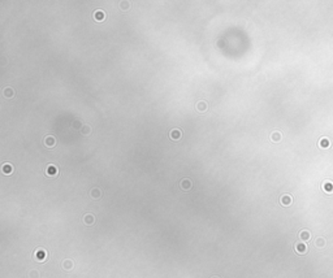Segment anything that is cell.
I'll return each mask as SVG.
<instances>
[{
	"label": "cell",
	"instance_id": "1",
	"mask_svg": "<svg viewBox=\"0 0 333 278\" xmlns=\"http://www.w3.org/2000/svg\"><path fill=\"white\" fill-rule=\"evenodd\" d=\"M34 256L38 261H44L47 259V252H46V250H43V248H38L37 251H35Z\"/></svg>",
	"mask_w": 333,
	"mask_h": 278
},
{
	"label": "cell",
	"instance_id": "2",
	"mask_svg": "<svg viewBox=\"0 0 333 278\" xmlns=\"http://www.w3.org/2000/svg\"><path fill=\"white\" fill-rule=\"evenodd\" d=\"M57 173H59L57 168L55 166V165H52V164H51V165H48V166L46 168V174L48 175V177H56Z\"/></svg>",
	"mask_w": 333,
	"mask_h": 278
},
{
	"label": "cell",
	"instance_id": "3",
	"mask_svg": "<svg viewBox=\"0 0 333 278\" xmlns=\"http://www.w3.org/2000/svg\"><path fill=\"white\" fill-rule=\"evenodd\" d=\"M181 136H182V133L180 129H173V130H171V133H169V138L172 140H180Z\"/></svg>",
	"mask_w": 333,
	"mask_h": 278
},
{
	"label": "cell",
	"instance_id": "4",
	"mask_svg": "<svg viewBox=\"0 0 333 278\" xmlns=\"http://www.w3.org/2000/svg\"><path fill=\"white\" fill-rule=\"evenodd\" d=\"M44 144H46V147H48V148L55 147V144H56V138H55L53 135H47L44 138Z\"/></svg>",
	"mask_w": 333,
	"mask_h": 278
},
{
	"label": "cell",
	"instance_id": "5",
	"mask_svg": "<svg viewBox=\"0 0 333 278\" xmlns=\"http://www.w3.org/2000/svg\"><path fill=\"white\" fill-rule=\"evenodd\" d=\"M82 220H83V222H85V224L87 225V226H91V225L95 224V216H94V214H91V213L85 214Z\"/></svg>",
	"mask_w": 333,
	"mask_h": 278
},
{
	"label": "cell",
	"instance_id": "6",
	"mask_svg": "<svg viewBox=\"0 0 333 278\" xmlns=\"http://www.w3.org/2000/svg\"><path fill=\"white\" fill-rule=\"evenodd\" d=\"M180 186H181V189L183 191H187V190H190L191 187H193V183H191V181H190L189 178H183L182 181H181V183H180Z\"/></svg>",
	"mask_w": 333,
	"mask_h": 278
},
{
	"label": "cell",
	"instance_id": "7",
	"mask_svg": "<svg viewBox=\"0 0 333 278\" xmlns=\"http://www.w3.org/2000/svg\"><path fill=\"white\" fill-rule=\"evenodd\" d=\"M92 17H94V19H96V21H104L105 19V12L98 9L92 13Z\"/></svg>",
	"mask_w": 333,
	"mask_h": 278
},
{
	"label": "cell",
	"instance_id": "8",
	"mask_svg": "<svg viewBox=\"0 0 333 278\" xmlns=\"http://www.w3.org/2000/svg\"><path fill=\"white\" fill-rule=\"evenodd\" d=\"M2 172L5 175H9V174L13 173V166H12L11 164L5 163V164H3V166H2Z\"/></svg>",
	"mask_w": 333,
	"mask_h": 278
},
{
	"label": "cell",
	"instance_id": "9",
	"mask_svg": "<svg viewBox=\"0 0 333 278\" xmlns=\"http://www.w3.org/2000/svg\"><path fill=\"white\" fill-rule=\"evenodd\" d=\"M207 107H208V105H207V103H206L204 100H201V101H198V103L195 104V108H197L201 113L206 112V111H207Z\"/></svg>",
	"mask_w": 333,
	"mask_h": 278
},
{
	"label": "cell",
	"instance_id": "10",
	"mask_svg": "<svg viewBox=\"0 0 333 278\" xmlns=\"http://www.w3.org/2000/svg\"><path fill=\"white\" fill-rule=\"evenodd\" d=\"M62 269H65V271H72L73 269V267H74V263L72 260H69V259H66V260H64L62 261Z\"/></svg>",
	"mask_w": 333,
	"mask_h": 278
},
{
	"label": "cell",
	"instance_id": "11",
	"mask_svg": "<svg viewBox=\"0 0 333 278\" xmlns=\"http://www.w3.org/2000/svg\"><path fill=\"white\" fill-rule=\"evenodd\" d=\"M3 95H4V97H7V99H11V97H13V96H14V90L12 88V87H7V88H4Z\"/></svg>",
	"mask_w": 333,
	"mask_h": 278
},
{
	"label": "cell",
	"instance_id": "12",
	"mask_svg": "<svg viewBox=\"0 0 333 278\" xmlns=\"http://www.w3.org/2000/svg\"><path fill=\"white\" fill-rule=\"evenodd\" d=\"M91 130H92L91 126H90V125H87V124H85L83 126L81 127V134H82V135H90V134H91Z\"/></svg>",
	"mask_w": 333,
	"mask_h": 278
},
{
	"label": "cell",
	"instance_id": "13",
	"mask_svg": "<svg viewBox=\"0 0 333 278\" xmlns=\"http://www.w3.org/2000/svg\"><path fill=\"white\" fill-rule=\"evenodd\" d=\"M90 195H91V198H94V199H99L101 196V191H100V189L95 187V189H92L90 191Z\"/></svg>",
	"mask_w": 333,
	"mask_h": 278
},
{
	"label": "cell",
	"instance_id": "14",
	"mask_svg": "<svg viewBox=\"0 0 333 278\" xmlns=\"http://www.w3.org/2000/svg\"><path fill=\"white\" fill-rule=\"evenodd\" d=\"M281 203H283L284 205H289L292 203V198L289 196V195H283V196H281Z\"/></svg>",
	"mask_w": 333,
	"mask_h": 278
},
{
	"label": "cell",
	"instance_id": "15",
	"mask_svg": "<svg viewBox=\"0 0 333 278\" xmlns=\"http://www.w3.org/2000/svg\"><path fill=\"white\" fill-rule=\"evenodd\" d=\"M271 139L273 140V142H279V140L281 139V134L279 131H273L271 134Z\"/></svg>",
	"mask_w": 333,
	"mask_h": 278
},
{
	"label": "cell",
	"instance_id": "16",
	"mask_svg": "<svg viewBox=\"0 0 333 278\" xmlns=\"http://www.w3.org/2000/svg\"><path fill=\"white\" fill-rule=\"evenodd\" d=\"M120 8L123 10H128L129 8H130V3H129V1H121L120 3Z\"/></svg>",
	"mask_w": 333,
	"mask_h": 278
},
{
	"label": "cell",
	"instance_id": "17",
	"mask_svg": "<svg viewBox=\"0 0 333 278\" xmlns=\"http://www.w3.org/2000/svg\"><path fill=\"white\" fill-rule=\"evenodd\" d=\"M29 278H39V272H38V271H31V272H29Z\"/></svg>",
	"mask_w": 333,
	"mask_h": 278
},
{
	"label": "cell",
	"instance_id": "18",
	"mask_svg": "<svg viewBox=\"0 0 333 278\" xmlns=\"http://www.w3.org/2000/svg\"><path fill=\"white\" fill-rule=\"evenodd\" d=\"M211 278H219L217 276H213V277H211Z\"/></svg>",
	"mask_w": 333,
	"mask_h": 278
}]
</instances>
